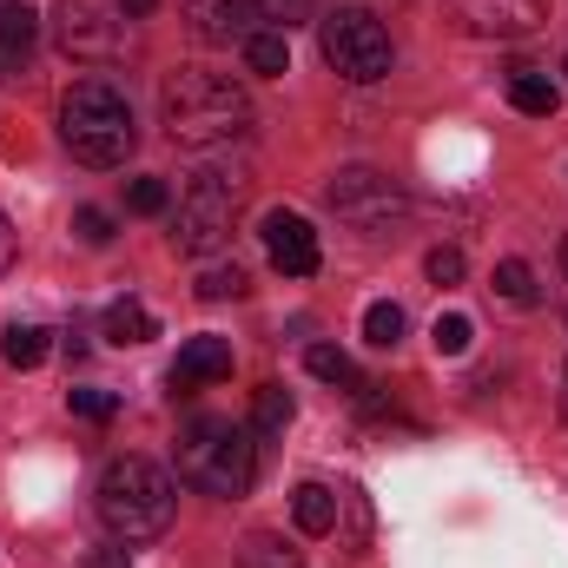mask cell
I'll list each match as a JSON object with an SVG mask.
<instances>
[{"instance_id":"1","label":"cell","mask_w":568,"mask_h":568,"mask_svg":"<svg viewBox=\"0 0 568 568\" xmlns=\"http://www.w3.org/2000/svg\"><path fill=\"white\" fill-rule=\"evenodd\" d=\"M159 120H165V140L185 145V152H219V145H239L252 133V93L232 80V73H172L165 93H159Z\"/></svg>"},{"instance_id":"2","label":"cell","mask_w":568,"mask_h":568,"mask_svg":"<svg viewBox=\"0 0 568 568\" xmlns=\"http://www.w3.org/2000/svg\"><path fill=\"white\" fill-rule=\"evenodd\" d=\"M93 509L100 523L120 536V542H152L172 529L179 516V476L152 456H113L100 469V489H93Z\"/></svg>"},{"instance_id":"3","label":"cell","mask_w":568,"mask_h":568,"mask_svg":"<svg viewBox=\"0 0 568 568\" xmlns=\"http://www.w3.org/2000/svg\"><path fill=\"white\" fill-rule=\"evenodd\" d=\"M60 145L93 165V172H113L133 159L140 126H133V100L113 87V80H73L67 100H60Z\"/></svg>"},{"instance_id":"4","label":"cell","mask_w":568,"mask_h":568,"mask_svg":"<svg viewBox=\"0 0 568 568\" xmlns=\"http://www.w3.org/2000/svg\"><path fill=\"white\" fill-rule=\"evenodd\" d=\"M179 483L199 489V496H252L258 483V443L252 429L232 424V417H192L179 429Z\"/></svg>"},{"instance_id":"5","label":"cell","mask_w":568,"mask_h":568,"mask_svg":"<svg viewBox=\"0 0 568 568\" xmlns=\"http://www.w3.org/2000/svg\"><path fill=\"white\" fill-rule=\"evenodd\" d=\"M317 53H324V67H331L337 80H351V87L384 80L390 60H397L390 27H384L371 7H331V13L317 20Z\"/></svg>"},{"instance_id":"6","label":"cell","mask_w":568,"mask_h":568,"mask_svg":"<svg viewBox=\"0 0 568 568\" xmlns=\"http://www.w3.org/2000/svg\"><path fill=\"white\" fill-rule=\"evenodd\" d=\"M324 205L337 212V225L364 232V239H397L404 219H410V192L390 179V172H371V165H351L324 185Z\"/></svg>"},{"instance_id":"7","label":"cell","mask_w":568,"mask_h":568,"mask_svg":"<svg viewBox=\"0 0 568 568\" xmlns=\"http://www.w3.org/2000/svg\"><path fill=\"white\" fill-rule=\"evenodd\" d=\"M239 199H245V185H239V179H225V172L192 179V185H185V199H179V212H172V245H179V252H192V258L219 252V245L232 239V225H239Z\"/></svg>"},{"instance_id":"8","label":"cell","mask_w":568,"mask_h":568,"mask_svg":"<svg viewBox=\"0 0 568 568\" xmlns=\"http://www.w3.org/2000/svg\"><path fill=\"white\" fill-rule=\"evenodd\" d=\"M53 33H60L67 60L106 67L120 53V40H126V13H120V0H60L53 7Z\"/></svg>"},{"instance_id":"9","label":"cell","mask_w":568,"mask_h":568,"mask_svg":"<svg viewBox=\"0 0 568 568\" xmlns=\"http://www.w3.org/2000/svg\"><path fill=\"white\" fill-rule=\"evenodd\" d=\"M449 13L476 40H529L549 20V0H449Z\"/></svg>"},{"instance_id":"10","label":"cell","mask_w":568,"mask_h":568,"mask_svg":"<svg viewBox=\"0 0 568 568\" xmlns=\"http://www.w3.org/2000/svg\"><path fill=\"white\" fill-rule=\"evenodd\" d=\"M179 20L199 47H245L252 27V0H179Z\"/></svg>"},{"instance_id":"11","label":"cell","mask_w":568,"mask_h":568,"mask_svg":"<svg viewBox=\"0 0 568 568\" xmlns=\"http://www.w3.org/2000/svg\"><path fill=\"white\" fill-rule=\"evenodd\" d=\"M258 239H265V252H272V265H278L284 278H311L317 272V232H311V219H297V212H265V225H258Z\"/></svg>"},{"instance_id":"12","label":"cell","mask_w":568,"mask_h":568,"mask_svg":"<svg viewBox=\"0 0 568 568\" xmlns=\"http://www.w3.org/2000/svg\"><path fill=\"white\" fill-rule=\"evenodd\" d=\"M232 377V344L225 337H192L172 364V390H199V384H225Z\"/></svg>"},{"instance_id":"13","label":"cell","mask_w":568,"mask_h":568,"mask_svg":"<svg viewBox=\"0 0 568 568\" xmlns=\"http://www.w3.org/2000/svg\"><path fill=\"white\" fill-rule=\"evenodd\" d=\"M337 509H344V496L324 489V483H297V496H291V523L304 536H331L337 529Z\"/></svg>"},{"instance_id":"14","label":"cell","mask_w":568,"mask_h":568,"mask_svg":"<svg viewBox=\"0 0 568 568\" xmlns=\"http://www.w3.org/2000/svg\"><path fill=\"white\" fill-rule=\"evenodd\" d=\"M33 40H40V13H33L27 0H7V7H0V60H7V67L27 60Z\"/></svg>"},{"instance_id":"15","label":"cell","mask_w":568,"mask_h":568,"mask_svg":"<svg viewBox=\"0 0 568 568\" xmlns=\"http://www.w3.org/2000/svg\"><path fill=\"white\" fill-rule=\"evenodd\" d=\"M509 106L529 113V120H549V113L562 106V87H556L549 73H516V80H509Z\"/></svg>"},{"instance_id":"16","label":"cell","mask_w":568,"mask_h":568,"mask_svg":"<svg viewBox=\"0 0 568 568\" xmlns=\"http://www.w3.org/2000/svg\"><path fill=\"white\" fill-rule=\"evenodd\" d=\"M47 351H53V331H47V324H13V331L0 337V357H7L13 371H40Z\"/></svg>"},{"instance_id":"17","label":"cell","mask_w":568,"mask_h":568,"mask_svg":"<svg viewBox=\"0 0 568 568\" xmlns=\"http://www.w3.org/2000/svg\"><path fill=\"white\" fill-rule=\"evenodd\" d=\"M239 568H304V556L284 542L278 529H252V536L239 542Z\"/></svg>"},{"instance_id":"18","label":"cell","mask_w":568,"mask_h":568,"mask_svg":"<svg viewBox=\"0 0 568 568\" xmlns=\"http://www.w3.org/2000/svg\"><path fill=\"white\" fill-rule=\"evenodd\" d=\"M159 324H152V311H145L140 297H120V304H106V337L126 351V344H145Z\"/></svg>"},{"instance_id":"19","label":"cell","mask_w":568,"mask_h":568,"mask_svg":"<svg viewBox=\"0 0 568 568\" xmlns=\"http://www.w3.org/2000/svg\"><path fill=\"white\" fill-rule=\"evenodd\" d=\"M245 67L265 73V80H272V73H291V40H284L278 27H258V33L245 40Z\"/></svg>"},{"instance_id":"20","label":"cell","mask_w":568,"mask_h":568,"mask_svg":"<svg viewBox=\"0 0 568 568\" xmlns=\"http://www.w3.org/2000/svg\"><path fill=\"white\" fill-rule=\"evenodd\" d=\"M291 417H297V404H291V390H284V384H265V390L252 397V429H258V436H284Z\"/></svg>"},{"instance_id":"21","label":"cell","mask_w":568,"mask_h":568,"mask_svg":"<svg viewBox=\"0 0 568 568\" xmlns=\"http://www.w3.org/2000/svg\"><path fill=\"white\" fill-rule=\"evenodd\" d=\"M496 297H503V304H516V311H536V304H542L536 272H529L523 258H503V265H496Z\"/></svg>"},{"instance_id":"22","label":"cell","mask_w":568,"mask_h":568,"mask_svg":"<svg viewBox=\"0 0 568 568\" xmlns=\"http://www.w3.org/2000/svg\"><path fill=\"white\" fill-rule=\"evenodd\" d=\"M364 337H371L377 351H397V344H404V304L377 297V304L364 311Z\"/></svg>"},{"instance_id":"23","label":"cell","mask_w":568,"mask_h":568,"mask_svg":"<svg viewBox=\"0 0 568 568\" xmlns=\"http://www.w3.org/2000/svg\"><path fill=\"white\" fill-rule=\"evenodd\" d=\"M245 291H252L245 265H205V272H199V297H205V304H225V297H245Z\"/></svg>"},{"instance_id":"24","label":"cell","mask_w":568,"mask_h":568,"mask_svg":"<svg viewBox=\"0 0 568 568\" xmlns=\"http://www.w3.org/2000/svg\"><path fill=\"white\" fill-rule=\"evenodd\" d=\"M304 364H311V377H324V384H357V371H351V357H344L337 344H311Z\"/></svg>"},{"instance_id":"25","label":"cell","mask_w":568,"mask_h":568,"mask_svg":"<svg viewBox=\"0 0 568 568\" xmlns=\"http://www.w3.org/2000/svg\"><path fill=\"white\" fill-rule=\"evenodd\" d=\"M165 205H172V185H165V179H133V185H126V212H140V219H159Z\"/></svg>"},{"instance_id":"26","label":"cell","mask_w":568,"mask_h":568,"mask_svg":"<svg viewBox=\"0 0 568 568\" xmlns=\"http://www.w3.org/2000/svg\"><path fill=\"white\" fill-rule=\"evenodd\" d=\"M429 337H436V351H443V357H463V351H469V337H476V324H469L463 311H449V317H436V331H429Z\"/></svg>"},{"instance_id":"27","label":"cell","mask_w":568,"mask_h":568,"mask_svg":"<svg viewBox=\"0 0 568 568\" xmlns=\"http://www.w3.org/2000/svg\"><path fill=\"white\" fill-rule=\"evenodd\" d=\"M67 404H73V417H93V424H106V417L120 410V397H113V390H93V384L67 390Z\"/></svg>"},{"instance_id":"28","label":"cell","mask_w":568,"mask_h":568,"mask_svg":"<svg viewBox=\"0 0 568 568\" xmlns=\"http://www.w3.org/2000/svg\"><path fill=\"white\" fill-rule=\"evenodd\" d=\"M73 232H80V245H113V219L100 205H80L73 212Z\"/></svg>"},{"instance_id":"29","label":"cell","mask_w":568,"mask_h":568,"mask_svg":"<svg viewBox=\"0 0 568 568\" xmlns=\"http://www.w3.org/2000/svg\"><path fill=\"white\" fill-rule=\"evenodd\" d=\"M424 272H429V284H463V252L456 245H436L424 258Z\"/></svg>"},{"instance_id":"30","label":"cell","mask_w":568,"mask_h":568,"mask_svg":"<svg viewBox=\"0 0 568 568\" xmlns=\"http://www.w3.org/2000/svg\"><path fill=\"white\" fill-rule=\"evenodd\" d=\"M258 7H265V20H278V33L291 20H311L317 13V0H258Z\"/></svg>"},{"instance_id":"31","label":"cell","mask_w":568,"mask_h":568,"mask_svg":"<svg viewBox=\"0 0 568 568\" xmlns=\"http://www.w3.org/2000/svg\"><path fill=\"white\" fill-rule=\"evenodd\" d=\"M13 258H20V239H13V225H7V212H0V278L13 272Z\"/></svg>"},{"instance_id":"32","label":"cell","mask_w":568,"mask_h":568,"mask_svg":"<svg viewBox=\"0 0 568 568\" xmlns=\"http://www.w3.org/2000/svg\"><path fill=\"white\" fill-rule=\"evenodd\" d=\"M87 568H126V549H93Z\"/></svg>"},{"instance_id":"33","label":"cell","mask_w":568,"mask_h":568,"mask_svg":"<svg viewBox=\"0 0 568 568\" xmlns=\"http://www.w3.org/2000/svg\"><path fill=\"white\" fill-rule=\"evenodd\" d=\"M152 7H159V0H120V13H126V20H145Z\"/></svg>"},{"instance_id":"34","label":"cell","mask_w":568,"mask_h":568,"mask_svg":"<svg viewBox=\"0 0 568 568\" xmlns=\"http://www.w3.org/2000/svg\"><path fill=\"white\" fill-rule=\"evenodd\" d=\"M562 272H568V232H562Z\"/></svg>"},{"instance_id":"35","label":"cell","mask_w":568,"mask_h":568,"mask_svg":"<svg viewBox=\"0 0 568 568\" xmlns=\"http://www.w3.org/2000/svg\"><path fill=\"white\" fill-rule=\"evenodd\" d=\"M562 417H568V390H562Z\"/></svg>"},{"instance_id":"36","label":"cell","mask_w":568,"mask_h":568,"mask_svg":"<svg viewBox=\"0 0 568 568\" xmlns=\"http://www.w3.org/2000/svg\"><path fill=\"white\" fill-rule=\"evenodd\" d=\"M562 73H568V60H562Z\"/></svg>"},{"instance_id":"37","label":"cell","mask_w":568,"mask_h":568,"mask_svg":"<svg viewBox=\"0 0 568 568\" xmlns=\"http://www.w3.org/2000/svg\"><path fill=\"white\" fill-rule=\"evenodd\" d=\"M0 7H7V0H0Z\"/></svg>"}]
</instances>
